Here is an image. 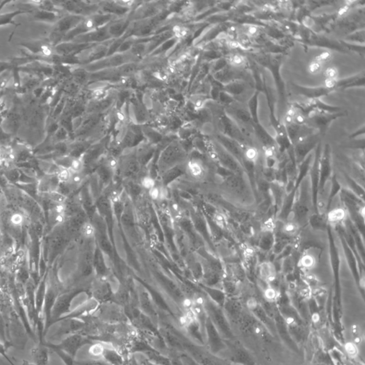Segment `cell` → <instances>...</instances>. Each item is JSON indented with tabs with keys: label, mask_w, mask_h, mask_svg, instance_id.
<instances>
[{
	"label": "cell",
	"mask_w": 365,
	"mask_h": 365,
	"mask_svg": "<svg viewBox=\"0 0 365 365\" xmlns=\"http://www.w3.org/2000/svg\"><path fill=\"white\" fill-rule=\"evenodd\" d=\"M187 150L181 140H173L160 153L158 165L163 169H169L187 161Z\"/></svg>",
	"instance_id": "cell-1"
},
{
	"label": "cell",
	"mask_w": 365,
	"mask_h": 365,
	"mask_svg": "<svg viewBox=\"0 0 365 365\" xmlns=\"http://www.w3.org/2000/svg\"><path fill=\"white\" fill-rule=\"evenodd\" d=\"M140 61L141 60L128 51L125 52H116L114 54L106 56L99 61L81 66L90 74H92L102 70L118 68L128 63L138 62Z\"/></svg>",
	"instance_id": "cell-2"
},
{
	"label": "cell",
	"mask_w": 365,
	"mask_h": 365,
	"mask_svg": "<svg viewBox=\"0 0 365 365\" xmlns=\"http://www.w3.org/2000/svg\"><path fill=\"white\" fill-rule=\"evenodd\" d=\"M169 2L170 1H137L128 14V19L132 22L154 17L168 10Z\"/></svg>",
	"instance_id": "cell-3"
},
{
	"label": "cell",
	"mask_w": 365,
	"mask_h": 365,
	"mask_svg": "<svg viewBox=\"0 0 365 365\" xmlns=\"http://www.w3.org/2000/svg\"><path fill=\"white\" fill-rule=\"evenodd\" d=\"M112 41L113 39L108 40L104 42L91 45L89 47L83 49L74 55L75 61L81 66H85L106 57Z\"/></svg>",
	"instance_id": "cell-4"
},
{
	"label": "cell",
	"mask_w": 365,
	"mask_h": 365,
	"mask_svg": "<svg viewBox=\"0 0 365 365\" xmlns=\"http://www.w3.org/2000/svg\"><path fill=\"white\" fill-rule=\"evenodd\" d=\"M118 90L111 87L104 97L99 99L88 100L85 106L84 114H105L116 106Z\"/></svg>",
	"instance_id": "cell-5"
},
{
	"label": "cell",
	"mask_w": 365,
	"mask_h": 365,
	"mask_svg": "<svg viewBox=\"0 0 365 365\" xmlns=\"http://www.w3.org/2000/svg\"><path fill=\"white\" fill-rule=\"evenodd\" d=\"M136 1H100V12L122 17L129 14Z\"/></svg>",
	"instance_id": "cell-6"
},
{
	"label": "cell",
	"mask_w": 365,
	"mask_h": 365,
	"mask_svg": "<svg viewBox=\"0 0 365 365\" xmlns=\"http://www.w3.org/2000/svg\"><path fill=\"white\" fill-rule=\"evenodd\" d=\"M141 69L147 70L153 74L165 71L169 67L168 58L166 54L149 55L139 61Z\"/></svg>",
	"instance_id": "cell-7"
},
{
	"label": "cell",
	"mask_w": 365,
	"mask_h": 365,
	"mask_svg": "<svg viewBox=\"0 0 365 365\" xmlns=\"http://www.w3.org/2000/svg\"><path fill=\"white\" fill-rule=\"evenodd\" d=\"M108 24L102 27L92 30L86 34H81L71 40L79 44H99L111 39L109 31Z\"/></svg>",
	"instance_id": "cell-8"
},
{
	"label": "cell",
	"mask_w": 365,
	"mask_h": 365,
	"mask_svg": "<svg viewBox=\"0 0 365 365\" xmlns=\"http://www.w3.org/2000/svg\"><path fill=\"white\" fill-rule=\"evenodd\" d=\"M86 341H87L86 337L80 334V333H75V334L68 336L67 338L63 340L59 345L54 346L74 358L78 351L84 344H86Z\"/></svg>",
	"instance_id": "cell-9"
},
{
	"label": "cell",
	"mask_w": 365,
	"mask_h": 365,
	"mask_svg": "<svg viewBox=\"0 0 365 365\" xmlns=\"http://www.w3.org/2000/svg\"><path fill=\"white\" fill-rule=\"evenodd\" d=\"M99 1H68L67 9L75 15L87 17L100 12Z\"/></svg>",
	"instance_id": "cell-10"
},
{
	"label": "cell",
	"mask_w": 365,
	"mask_h": 365,
	"mask_svg": "<svg viewBox=\"0 0 365 365\" xmlns=\"http://www.w3.org/2000/svg\"><path fill=\"white\" fill-rule=\"evenodd\" d=\"M320 250L318 248H310L302 254L299 260V266L304 271H312L318 266L320 260Z\"/></svg>",
	"instance_id": "cell-11"
},
{
	"label": "cell",
	"mask_w": 365,
	"mask_h": 365,
	"mask_svg": "<svg viewBox=\"0 0 365 365\" xmlns=\"http://www.w3.org/2000/svg\"><path fill=\"white\" fill-rule=\"evenodd\" d=\"M131 24L128 14L122 17H118L108 24V31H109L111 39H118L121 37L127 31L128 26Z\"/></svg>",
	"instance_id": "cell-12"
},
{
	"label": "cell",
	"mask_w": 365,
	"mask_h": 365,
	"mask_svg": "<svg viewBox=\"0 0 365 365\" xmlns=\"http://www.w3.org/2000/svg\"><path fill=\"white\" fill-rule=\"evenodd\" d=\"M33 363L37 365H48L49 363V347L39 344L33 347L30 351Z\"/></svg>",
	"instance_id": "cell-13"
},
{
	"label": "cell",
	"mask_w": 365,
	"mask_h": 365,
	"mask_svg": "<svg viewBox=\"0 0 365 365\" xmlns=\"http://www.w3.org/2000/svg\"><path fill=\"white\" fill-rule=\"evenodd\" d=\"M186 170L191 177L200 178L205 175L206 168L202 160L199 158L193 157L188 159L186 163Z\"/></svg>",
	"instance_id": "cell-14"
},
{
	"label": "cell",
	"mask_w": 365,
	"mask_h": 365,
	"mask_svg": "<svg viewBox=\"0 0 365 365\" xmlns=\"http://www.w3.org/2000/svg\"><path fill=\"white\" fill-rule=\"evenodd\" d=\"M346 211L343 206L338 205H332V208L326 218L328 222L332 226H338L343 223L346 218Z\"/></svg>",
	"instance_id": "cell-15"
},
{
	"label": "cell",
	"mask_w": 365,
	"mask_h": 365,
	"mask_svg": "<svg viewBox=\"0 0 365 365\" xmlns=\"http://www.w3.org/2000/svg\"><path fill=\"white\" fill-rule=\"evenodd\" d=\"M101 358L111 365H123L124 361L122 355L119 353L117 348L104 347L103 348Z\"/></svg>",
	"instance_id": "cell-16"
},
{
	"label": "cell",
	"mask_w": 365,
	"mask_h": 365,
	"mask_svg": "<svg viewBox=\"0 0 365 365\" xmlns=\"http://www.w3.org/2000/svg\"><path fill=\"white\" fill-rule=\"evenodd\" d=\"M258 273L262 281L271 283L276 278V268L275 265L270 261H264L260 265Z\"/></svg>",
	"instance_id": "cell-17"
},
{
	"label": "cell",
	"mask_w": 365,
	"mask_h": 365,
	"mask_svg": "<svg viewBox=\"0 0 365 365\" xmlns=\"http://www.w3.org/2000/svg\"><path fill=\"white\" fill-rule=\"evenodd\" d=\"M141 131H142L143 138L156 146H158V143L162 141L163 136H164L161 131L148 124L142 125Z\"/></svg>",
	"instance_id": "cell-18"
},
{
	"label": "cell",
	"mask_w": 365,
	"mask_h": 365,
	"mask_svg": "<svg viewBox=\"0 0 365 365\" xmlns=\"http://www.w3.org/2000/svg\"><path fill=\"white\" fill-rule=\"evenodd\" d=\"M103 163L106 169L111 172H116L120 166L119 158L110 153L104 155Z\"/></svg>",
	"instance_id": "cell-19"
},
{
	"label": "cell",
	"mask_w": 365,
	"mask_h": 365,
	"mask_svg": "<svg viewBox=\"0 0 365 365\" xmlns=\"http://www.w3.org/2000/svg\"><path fill=\"white\" fill-rule=\"evenodd\" d=\"M85 168V162L82 156L73 157L69 169L71 173H83Z\"/></svg>",
	"instance_id": "cell-20"
},
{
	"label": "cell",
	"mask_w": 365,
	"mask_h": 365,
	"mask_svg": "<svg viewBox=\"0 0 365 365\" xmlns=\"http://www.w3.org/2000/svg\"><path fill=\"white\" fill-rule=\"evenodd\" d=\"M81 235L86 239H92L96 234V228L90 222L85 223L81 229Z\"/></svg>",
	"instance_id": "cell-21"
},
{
	"label": "cell",
	"mask_w": 365,
	"mask_h": 365,
	"mask_svg": "<svg viewBox=\"0 0 365 365\" xmlns=\"http://www.w3.org/2000/svg\"><path fill=\"white\" fill-rule=\"evenodd\" d=\"M71 175H72V173L69 168H59L57 173V179L60 182L69 183Z\"/></svg>",
	"instance_id": "cell-22"
},
{
	"label": "cell",
	"mask_w": 365,
	"mask_h": 365,
	"mask_svg": "<svg viewBox=\"0 0 365 365\" xmlns=\"http://www.w3.org/2000/svg\"><path fill=\"white\" fill-rule=\"evenodd\" d=\"M243 89H244V85L241 81L233 82L232 84L231 83V84L226 86V88H225L226 91H227L228 93H231V94L232 93L233 94H241Z\"/></svg>",
	"instance_id": "cell-23"
},
{
	"label": "cell",
	"mask_w": 365,
	"mask_h": 365,
	"mask_svg": "<svg viewBox=\"0 0 365 365\" xmlns=\"http://www.w3.org/2000/svg\"><path fill=\"white\" fill-rule=\"evenodd\" d=\"M141 186H142L144 189L148 190V191H149V190H151V188H153L154 187V186H156V181H155L154 178L152 177L151 176H143L142 178H141Z\"/></svg>",
	"instance_id": "cell-24"
},
{
	"label": "cell",
	"mask_w": 365,
	"mask_h": 365,
	"mask_svg": "<svg viewBox=\"0 0 365 365\" xmlns=\"http://www.w3.org/2000/svg\"><path fill=\"white\" fill-rule=\"evenodd\" d=\"M49 198L51 201H54L56 204H64L66 200V197L64 195L56 192V191H51L49 193Z\"/></svg>",
	"instance_id": "cell-25"
},
{
	"label": "cell",
	"mask_w": 365,
	"mask_h": 365,
	"mask_svg": "<svg viewBox=\"0 0 365 365\" xmlns=\"http://www.w3.org/2000/svg\"><path fill=\"white\" fill-rule=\"evenodd\" d=\"M84 176L83 173H72L69 183L74 186L81 185L84 181Z\"/></svg>",
	"instance_id": "cell-26"
},
{
	"label": "cell",
	"mask_w": 365,
	"mask_h": 365,
	"mask_svg": "<svg viewBox=\"0 0 365 365\" xmlns=\"http://www.w3.org/2000/svg\"><path fill=\"white\" fill-rule=\"evenodd\" d=\"M264 296L268 301H273L278 297V293L273 287H267L264 290Z\"/></svg>",
	"instance_id": "cell-27"
},
{
	"label": "cell",
	"mask_w": 365,
	"mask_h": 365,
	"mask_svg": "<svg viewBox=\"0 0 365 365\" xmlns=\"http://www.w3.org/2000/svg\"><path fill=\"white\" fill-rule=\"evenodd\" d=\"M148 194L153 201H159L161 200V187L157 186H154L148 191Z\"/></svg>",
	"instance_id": "cell-28"
},
{
	"label": "cell",
	"mask_w": 365,
	"mask_h": 365,
	"mask_svg": "<svg viewBox=\"0 0 365 365\" xmlns=\"http://www.w3.org/2000/svg\"><path fill=\"white\" fill-rule=\"evenodd\" d=\"M214 221L218 227L224 228L226 227V220L222 213L216 212L214 214Z\"/></svg>",
	"instance_id": "cell-29"
},
{
	"label": "cell",
	"mask_w": 365,
	"mask_h": 365,
	"mask_svg": "<svg viewBox=\"0 0 365 365\" xmlns=\"http://www.w3.org/2000/svg\"><path fill=\"white\" fill-rule=\"evenodd\" d=\"M257 100H258V94H256L254 96H253V99H251V101H250L249 104L250 109H251L252 114H253V118H254L255 121H256V109L257 105H258V101H257Z\"/></svg>",
	"instance_id": "cell-30"
},
{
	"label": "cell",
	"mask_w": 365,
	"mask_h": 365,
	"mask_svg": "<svg viewBox=\"0 0 365 365\" xmlns=\"http://www.w3.org/2000/svg\"><path fill=\"white\" fill-rule=\"evenodd\" d=\"M346 349L347 353L352 357L356 356L357 353H358V350H357L356 345L353 344V343H348V344H347Z\"/></svg>",
	"instance_id": "cell-31"
},
{
	"label": "cell",
	"mask_w": 365,
	"mask_h": 365,
	"mask_svg": "<svg viewBox=\"0 0 365 365\" xmlns=\"http://www.w3.org/2000/svg\"><path fill=\"white\" fill-rule=\"evenodd\" d=\"M230 61H231V64L236 66H242L244 64V60L239 55H235L232 58H231Z\"/></svg>",
	"instance_id": "cell-32"
},
{
	"label": "cell",
	"mask_w": 365,
	"mask_h": 365,
	"mask_svg": "<svg viewBox=\"0 0 365 365\" xmlns=\"http://www.w3.org/2000/svg\"><path fill=\"white\" fill-rule=\"evenodd\" d=\"M121 201V193L118 191H114L111 193V201L114 204Z\"/></svg>",
	"instance_id": "cell-33"
},
{
	"label": "cell",
	"mask_w": 365,
	"mask_h": 365,
	"mask_svg": "<svg viewBox=\"0 0 365 365\" xmlns=\"http://www.w3.org/2000/svg\"><path fill=\"white\" fill-rule=\"evenodd\" d=\"M170 209L172 211L173 213H177V214H178V213H180V211H181V208H180L179 205L176 202H172L171 203V205H170Z\"/></svg>",
	"instance_id": "cell-34"
},
{
	"label": "cell",
	"mask_w": 365,
	"mask_h": 365,
	"mask_svg": "<svg viewBox=\"0 0 365 365\" xmlns=\"http://www.w3.org/2000/svg\"><path fill=\"white\" fill-rule=\"evenodd\" d=\"M99 281L101 283H106L109 281V276L107 275H101L99 277Z\"/></svg>",
	"instance_id": "cell-35"
},
{
	"label": "cell",
	"mask_w": 365,
	"mask_h": 365,
	"mask_svg": "<svg viewBox=\"0 0 365 365\" xmlns=\"http://www.w3.org/2000/svg\"><path fill=\"white\" fill-rule=\"evenodd\" d=\"M21 365H37L35 364V363H33L32 361L30 362V361H26V360H24V361H21Z\"/></svg>",
	"instance_id": "cell-36"
},
{
	"label": "cell",
	"mask_w": 365,
	"mask_h": 365,
	"mask_svg": "<svg viewBox=\"0 0 365 365\" xmlns=\"http://www.w3.org/2000/svg\"><path fill=\"white\" fill-rule=\"evenodd\" d=\"M5 353V347L2 343L0 342V355H4Z\"/></svg>",
	"instance_id": "cell-37"
}]
</instances>
